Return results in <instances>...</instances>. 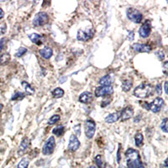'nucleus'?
Returning <instances> with one entry per match:
<instances>
[{
  "mask_svg": "<svg viewBox=\"0 0 168 168\" xmlns=\"http://www.w3.org/2000/svg\"><path fill=\"white\" fill-rule=\"evenodd\" d=\"M126 162L128 168H145L139 152L133 148H129L125 151Z\"/></svg>",
  "mask_w": 168,
  "mask_h": 168,
  "instance_id": "nucleus-1",
  "label": "nucleus"
},
{
  "mask_svg": "<svg viewBox=\"0 0 168 168\" xmlns=\"http://www.w3.org/2000/svg\"><path fill=\"white\" fill-rule=\"evenodd\" d=\"M153 93V87L149 83H142L139 85L134 90V96L139 99H147L151 96Z\"/></svg>",
  "mask_w": 168,
  "mask_h": 168,
  "instance_id": "nucleus-2",
  "label": "nucleus"
},
{
  "mask_svg": "<svg viewBox=\"0 0 168 168\" xmlns=\"http://www.w3.org/2000/svg\"><path fill=\"white\" fill-rule=\"evenodd\" d=\"M127 17L130 20L135 23V24L141 23L142 19H143L141 12L134 8H130L127 9Z\"/></svg>",
  "mask_w": 168,
  "mask_h": 168,
  "instance_id": "nucleus-3",
  "label": "nucleus"
},
{
  "mask_svg": "<svg viewBox=\"0 0 168 168\" xmlns=\"http://www.w3.org/2000/svg\"><path fill=\"white\" fill-rule=\"evenodd\" d=\"M49 17L48 14L45 12H40V13H36V15L34 18L33 20V25L35 27H40L45 25V24H47L48 22Z\"/></svg>",
  "mask_w": 168,
  "mask_h": 168,
  "instance_id": "nucleus-4",
  "label": "nucleus"
},
{
  "mask_svg": "<svg viewBox=\"0 0 168 168\" xmlns=\"http://www.w3.org/2000/svg\"><path fill=\"white\" fill-rule=\"evenodd\" d=\"M55 146H56V140H55V138H54V136H51V137L46 140L45 145H44L42 153L45 155H51V154L53 153Z\"/></svg>",
  "mask_w": 168,
  "mask_h": 168,
  "instance_id": "nucleus-5",
  "label": "nucleus"
},
{
  "mask_svg": "<svg viewBox=\"0 0 168 168\" xmlns=\"http://www.w3.org/2000/svg\"><path fill=\"white\" fill-rule=\"evenodd\" d=\"M114 93V88L112 86H99L95 89V96L99 97L109 96Z\"/></svg>",
  "mask_w": 168,
  "mask_h": 168,
  "instance_id": "nucleus-6",
  "label": "nucleus"
},
{
  "mask_svg": "<svg viewBox=\"0 0 168 168\" xmlns=\"http://www.w3.org/2000/svg\"><path fill=\"white\" fill-rule=\"evenodd\" d=\"M94 30L93 29H79L77 38L80 41H88V40H90L92 38L94 37Z\"/></svg>",
  "mask_w": 168,
  "mask_h": 168,
  "instance_id": "nucleus-7",
  "label": "nucleus"
},
{
  "mask_svg": "<svg viewBox=\"0 0 168 168\" xmlns=\"http://www.w3.org/2000/svg\"><path fill=\"white\" fill-rule=\"evenodd\" d=\"M96 131V124L93 120H87L85 122V134L88 139H92Z\"/></svg>",
  "mask_w": 168,
  "mask_h": 168,
  "instance_id": "nucleus-8",
  "label": "nucleus"
},
{
  "mask_svg": "<svg viewBox=\"0 0 168 168\" xmlns=\"http://www.w3.org/2000/svg\"><path fill=\"white\" fill-rule=\"evenodd\" d=\"M164 105V100L161 98H155L153 101L149 104V110H151L153 113L160 112Z\"/></svg>",
  "mask_w": 168,
  "mask_h": 168,
  "instance_id": "nucleus-9",
  "label": "nucleus"
},
{
  "mask_svg": "<svg viewBox=\"0 0 168 168\" xmlns=\"http://www.w3.org/2000/svg\"><path fill=\"white\" fill-rule=\"evenodd\" d=\"M151 33V23L149 20H146L139 29L140 36L142 38H147Z\"/></svg>",
  "mask_w": 168,
  "mask_h": 168,
  "instance_id": "nucleus-10",
  "label": "nucleus"
},
{
  "mask_svg": "<svg viewBox=\"0 0 168 168\" xmlns=\"http://www.w3.org/2000/svg\"><path fill=\"white\" fill-rule=\"evenodd\" d=\"M134 114L133 108L131 106H127L124 109L120 115V119L122 122H125L126 120H130L132 118Z\"/></svg>",
  "mask_w": 168,
  "mask_h": 168,
  "instance_id": "nucleus-11",
  "label": "nucleus"
},
{
  "mask_svg": "<svg viewBox=\"0 0 168 168\" xmlns=\"http://www.w3.org/2000/svg\"><path fill=\"white\" fill-rule=\"evenodd\" d=\"M132 48L136 52H140V53H149L151 51V47L148 45L145 44H139V43H135L132 45Z\"/></svg>",
  "mask_w": 168,
  "mask_h": 168,
  "instance_id": "nucleus-12",
  "label": "nucleus"
},
{
  "mask_svg": "<svg viewBox=\"0 0 168 168\" xmlns=\"http://www.w3.org/2000/svg\"><path fill=\"white\" fill-rule=\"evenodd\" d=\"M79 147H80V141H79V140L78 139L77 135H72L69 140L68 149L70 150H72V151H76V150H78Z\"/></svg>",
  "mask_w": 168,
  "mask_h": 168,
  "instance_id": "nucleus-13",
  "label": "nucleus"
},
{
  "mask_svg": "<svg viewBox=\"0 0 168 168\" xmlns=\"http://www.w3.org/2000/svg\"><path fill=\"white\" fill-rule=\"evenodd\" d=\"M30 145V141H29V138L24 137V139L22 140L21 143L19 145V150H18V155H23L27 151V150L29 147Z\"/></svg>",
  "mask_w": 168,
  "mask_h": 168,
  "instance_id": "nucleus-14",
  "label": "nucleus"
},
{
  "mask_svg": "<svg viewBox=\"0 0 168 168\" xmlns=\"http://www.w3.org/2000/svg\"><path fill=\"white\" fill-rule=\"evenodd\" d=\"M94 99V94L90 92H84L79 96V102L83 104H89Z\"/></svg>",
  "mask_w": 168,
  "mask_h": 168,
  "instance_id": "nucleus-15",
  "label": "nucleus"
},
{
  "mask_svg": "<svg viewBox=\"0 0 168 168\" xmlns=\"http://www.w3.org/2000/svg\"><path fill=\"white\" fill-rule=\"evenodd\" d=\"M115 77L113 74H107L99 80V83L101 84V86H111L114 83Z\"/></svg>",
  "mask_w": 168,
  "mask_h": 168,
  "instance_id": "nucleus-16",
  "label": "nucleus"
},
{
  "mask_svg": "<svg viewBox=\"0 0 168 168\" xmlns=\"http://www.w3.org/2000/svg\"><path fill=\"white\" fill-rule=\"evenodd\" d=\"M39 53L41 56H42L43 58L45 59H50L53 55V51H52V49L50 48V47H45V48L40 49V51H39Z\"/></svg>",
  "mask_w": 168,
  "mask_h": 168,
  "instance_id": "nucleus-17",
  "label": "nucleus"
},
{
  "mask_svg": "<svg viewBox=\"0 0 168 168\" xmlns=\"http://www.w3.org/2000/svg\"><path fill=\"white\" fill-rule=\"evenodd\" d=\"M119 119H120V114L119 113H113V114H110L109 115H108L105 118V122L109 124L115 123L116 121H118Z\"/></svg>",
  "mask_w": 168,
  "mask_h": 168,
  "instance_id": "nucleus-18",
  "label": "nucleus"
},
{
  "mask_svg": "<svg viewBox=\"0 0 168 168\" xmlns=\"http://www.w3.org/2000/svg\"><path fill=\"white\" fill-rule=\"evenodd\" d=\"M21 84L22 86H23V88H24V91H25V93H26L28 95H33V94H35V89L30 86V84H29V83H27L25 81H23Z\"/></svg>",
  "mask_w": 168,
  "mask_h": 168,
  "instance_id": "nucleus-19",
  "label": "nucleus"
},
{
  "mask_svg": "<svg viewBox=\"0 0 168 168\" xmlns=\"http://www.w3.org/2000/svg\"><path fill=\"white\" fill-rule=\"evenodd\" d=\"M29 40H31L33 43H35L36 45H40L42 44V41H41V36H40L39 34H36V33H32L29 35Z\"/></svg>",
  "mask_w": 168,
  "mask_h": 168,
  "instance_id": "nucleus-20",
  "label": "nucleus"
},
{
  "mask_svg": "<svg viewBox=\"0 0 168 168\" xmlns=\"http://www.w3.org/2000/svg\"><path fill=\"white\" fill-rule=\"evenodd\" d=\"M11 59L10 55L8 53H3L0 55V65L1 66H5L9 62Z\"/></svg>",
  "mask_w": 168,
  "mask_h": 168,
  "instance_id": "nucleus-21",
  "label": "nucleus"
},
{
  "mask_svg": "<svg viewBox=\"0 0 168 168\" xmlns=\"http://www.w3.org/2000/svg\"><path fill=\"white\" fill-rule=\"evenodd\" d=\"M24 97H25V94L24 93L17 91L11 97V101H20V100L24 99Z\"/></svg>",
  "mask_w": 168,
  "mask_h": 168,
  "instance_id": "nucleus-22",
  "label": "nucleus"
},
{
  "mask_svg": "<svg viewBox=\"0 0 168 168\" xmlns=\"http://www.w3.org/2000/svg\"><path fill=\"white\" fill-rule=\"evenodd\" d=\"M132 86H133V82L130 79H126V80L123 81L122 89H123L124 92H129L132 88Z\"/></svg>",
  "mask_w": 168,
  "mask_h": 168,
  "instance_id": "nucleus-23",
  "label": "nucleus"
},
{
  "mask_svg": "<svg viewBox=\"0 0 168 168\" xmlns=\"http://www.w3.org/2000/svg\"><path fill=\"white\" fill-rule=\"evenodd\" d=\"M64 95V90L62 89L61 88H56V89H54L52 91V96L55 99H60V98H62Z\"/></svg>",
  "mask_w": 168,
  "mask_h": 168,
  "instance_id": "nucleus-24",
  "label": "nucleus"
},
{
  "mask_svg": "<svg viewBox=\"0 0 168 168\" xmlns=\"http://www.w3.org/2000/svg\"><path fill=\"white\" fill-rule=\"evenodd\" d=\"M135 145L137 147H140L143 145L144 137L141 133H137L135 136Z\"/></svg>",
  "mask_w": 168,
  "mask_h": 168,
  "instance_id": "nucleus-25",
  "label": "nucleus"
},
{
  "mask_svg": "<svg viewBox=\"0 0 168 168\" xmlns=\"http://www.w3.org/2000/svg\"><path fill=\"white\" fill-rule=\"evenodd\" d=\"M52 133H53L54 135H56V136L63 135V134L65 133L64 126L60 125V126H57V127H56V128H54L53 130H52Z\"/></svg>",
  "mask_w": 168,
  "mask_h": 168,
  "instance_id": "nucleus-26",
  "label": "nucleus"
},
{
  "mask_svg": "<svg viewBox=\"0 0 168 168\" xmlns=\"http://www.w3.org/2000/svg\"><path fill=\"white\" fill-rule=\"evenodd\" d=\"M29 163V161L27 158H23L17 165V168H28Z\"/></svg>",
  "mask_w": 168,
  "mask_h": 168,
  "instance_id": "nucleus-27",
  "label": "nucleus"
},
{
  "mask_svg": "<svg viewBox=\"0 0 168 168\" xmlns=\"http://www.w3.org/2000/svg\"><path fill=\"white\" fill-rule=\"evenodd\" d=\"M60 119H61V116H60V115H54L53 116H51V117L49 119L48 125H55V124H56L58 122L59 120H60Z\"/></svg>",
  "mask_w": 168,
  "mask_h": 168,
  "instance_id": "nucleus-28",
  "label": "nucleus"
},
{
  "mask_svg": "<svg viewBox=\"0 0 168 168\" xmlns=\"http://www.w3.org/2000/svg\"><path fill=\"white\" fill-rule=\"evenodd\" d=\"M94 160H95V163H96L98 167H103V157H102L101 155H97L96 156H95V158H94Z\"/></svg>",
  "mask_w": 168,
  "mask_h": 168,
  "instance_id": "nucleus-29",
  "label": "nucleus"
},
{
  "mask_svg": "<svg viewBox=\"0 0 168 168\" xmlns=\"http://www.w3.org/2000/svg\"><path fill=\"white\" fill-rule=\"evenodd\" d=\"M160 129L163 132L167 133V119L166 118H165L160 124Z\"/></svg>",
  "mask_w": 168,
  "mask_h": 168,
  "instance_id": "nucleus-30",
  "label": "nucleus"
},
{
  "mask_svg": "<svg viewBox=\"0 0 168 168\" xmlns=\"http://www.w3.org/2000/svg\"><path fill=\"white\" fill-rule=\"evenodd\" d=\"M27 51H28L27 48H25V47H20L16 52V56L17 57H21V56H23L24 54L26 53Z\"/></svg>",
  "mask_w": 168,
  "mask_h": 168,
  "instance_id": "nucleus-31",
  "label": "nucleus"
},
{
  "mask_svg": "<svg viewBox=\"0 0 168 168\" xmlns=\"http://www.w3.org/2000/svg\"><path fill=\"white\" fill-rule=\"evenodd\" d=\"M155 56H157V58L159 59V61H163L165 58V53L163 51H158L155 52Z\"/></svg>",
  "mask_w": 168,
  "mask_h": 168,
  "instance_id": "nucleus-32",
  "label": "nucleus"
},
{
  "mask_svg": "<svg viewBox=\"0 0 168 168\" xmlns=\"http://www.w3.org/2000/svg\"><path fill=\"white\" fill-rule=\"evenodd\" d=\"M155 92L157 93L158 95H160V94H162V87H161V84H157V85L155 86Z\"/></svg>",
  "mask_w": 168,
  "mask_h": 168,
  "instance_id": "nucleus-33",
  "label": "nucleus"
},
{
  "mask_svg": "<svg viewBox=\"0 0 168 168\" xmlns=\"http://www.w3.org/2000/svg\"><path fill=\"white\" fill-rule=\"evenodd\" d=\"M6 43V38H2L1 40H0V52L3 51V47H4V45H5Z\"/></svg>",
  "mask_w": 168,
  "mask_h": 168,
  "instance_id": "nucleus-34",
  "label": "nucleus"
},
{
  "mask_svg": "<svg viewBox=\"0 0 168 168\" xmlns=\"http://www.w3.org/2000/svg\"><path fill=\"white\" fill-rule=\"evenodd\" d=\"M110 102H111V99H109V100H104V101L102 102V104H101V107H103V108H104V107H106L108 104H110Z\"/></svg>",
  "mask_w": 168,
  "mask_h": 168,
  "instance_id": "nucleus-35",
  "label": "nucleus"
},
{
  "mask_svg": "<svg viewBox=\"0 0 168 168\" xmlns=\"http://www.w3.org/2000/svg\"><path fill=\"white\" fill-rule=\"evenodd\" d=\"M134 37H135V33H134V31H130L128 34V39L130 40H134Z\"/></svg>",
  "mask_w": 168,
  "mask_h": 168,
  "instance_id": "nucleus-36",
  "label": "nucleus"
},
{
  "mask_svg": "<svg viewBox=\"0 0 168 168\" xmlns=\"http://www.w3.org/2000/svg\"><path fill=\"white\" fill-rule=\"evenodd\" d=\"M163 72L164 74L167 75V62H165L164 63V67H163Z\"/></svg>",
  "mask_w": 168,
  "mask_h": 168,
  "instance_id": "nucleus-37",
  "label": "nucleus"
},
{
  "mask_svg": "<svg viewBox=\"0 0 168 168\" xmlns=\"http://www.w3.org/2000/svg\"><path fill=\"white\" fill-rule=\"evenodd\" d=\"M120 147H121V145H119V150H118V153H117V161H118V163L120 162Z\"/></svg>",
  "mask_w": 168,
  "mask_h": 168,
  "instance_id": "nucleus-38",
  "label": "nucleus"
},
{
  "mask_svg": "<svg viewBox=\"0 0 168 168\" xmlns=\"http://www.w3.org/2000/svg\"><path fill=\"white\" fill-rule=\"evenodd\" d=\"M3 17H4V12H3V10L2 8H0V19H3Z\"/></svg>",
  "mask_w": 168,
  "mask_h": 168,
  "instance_id": "nucleus-39",
  "label": "nucleus"
},
{
  "mask_svg": "<svg viewBox=\"0 0 168 168\" xmlns=\"http://www.w3.org/2000/svg\"><path fill=\"white\" fill-rule=\"evenodd\" d=\"M164 88H165V94H168V91H167V82L165 81V85H164Z\"/></svg>",
  "mask_w": 168,
  "mask_h": 168,
  "instance_id": "nucleus-40",
  "label": "nucleus"
},
{
  "mask_svg": "<svg viewBox=\"0 0 168 168\" xmlns=\"http://www.w3.org/2000/svg\"><path fill=\"white\" fill-rule=\"evenodd\" d=\"M79 125H77L76 126V127H75V130H77V132H78V134H79V135H80L81 134V131L79 130H78V127H79Z\"/></svg>",
  "mask_w": 168,
  "mask_h": 168,
  "instance_id": "nucleus-41",
  "label": "nucleus"
},
{
  "mask_svg": "<svg viewBox=\"0 0 168 168\" xmlns=\"http://www.w3.org/2000/svg\"><path fill=\"white\" fill-rule=\"evenodd\" d=\"M3 105L2 104H0V113H1V111L3 110Z\"/></svg>",
  "mask_w": 168,
  "mask_h": 168,
  "instance_id": "nucleus-42",
  "label": "nucleus"
},
{
  "mask_svg": "<svg viewBox=\"0 0 168 168\" xmlns=\"http://www.w3.org/2000/svg\"><path fill=\"white\" fill-rule=\"evenodd\" d=\"M66 79H67V78H62V81H60V83H64V82H65L64 80H66Z\"/></svg>",
  "mask_w": 168,
  "mask_h": 168,
  "instance_id": "nucleus-43",
  "label": "nucleus"
},
{
  "mask_svg": "<svg viewBox=\"0 0 168 168\" xmlns=\"http://www.w3.org/2000/svg\"><path fill=\"white\" fill-rule=\"evenodd\" d=\"M104 168H112V167H111V165H108V164H107V165H105V166H104Z\"/></svg>",
  "mask_w": 168,
  "mask_h": 168,
  "instance_id": "nucleus-44",
  "label": "nucleus"
},
{
  "mask_svg": "<svg viewBox=\"0 0 168 168\" xmlns=\"http://www.w3.org/2000/svg\"><path fill=\"white\" fill-rule=\"evenodd\" d=\"M89 168H98V167H97V166H95V165H91Z\"/></svg>",
  "mask_w": 168,
  "mask_h": 168,
  "instance_id": "nucleus-45",
  "label": "nucleus"
},
{
  "mask_svg": "<svg viewBox=\"0 0 168 168\" xmlns=\"http://www.w3.org/2000/svg\"><path fill=\"white\" fill-rule=\"evenodd\" d=\"M120 168H125V166H123V165H121V166H120Z\"/></svg>",
  "mask_w": 168,
  "mask_h": 168,
  "instance_id": "nucleus-46",
  "label": "nucleus"
}]
</instances>
